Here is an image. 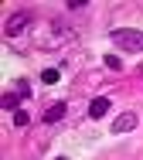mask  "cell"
Masks as SVG:
<instances>
[{
    "label": "cell",
    "instance_id": "3",
    "mask_svg": "<svg viewBox=\"0 0 143 160\" xmlns=\"http://www.w3.org/2000/svg\"><path fill=\"white\" fill-rule=\"evenodd\" d=\"M27 24H31V14H14L7 21V38H17L21 31H27Z\"/></svg>",
    "mask_w": 143,
    "mask_h": 160
},
{
    "label": "cell",
    "instance_id": "11",
    "mask_svg": "<svg viewBox=\"0 0 143 160\" xmlns=\"http://www.w3.org/2000/svg\"><path fill=\"white\" fill-rule=\"evenodd\" d=\"M55 160H68V157H55Z\"/></svg>",
    "mask_w": 143,
    "mask_h": 160
},
{
    "label": "cell",
    "instance_id": "7",
    "mask_svg": "<svg viewBox=\"0 0 143 160\" xmlns=\"http://www.w3.org/2000/svg\"><path fill=\"white\" fill-rule=\"evenodd\" d=\"M27 123H31V116H27V109H17V112H14V126H27Z\"/></svg>",
    "mask_w": 143,
    "mask_h": 160
},
{
    "label": "cell",
    "instance_id": "10",
    "mask_svg": "<svg viewBox=\"0 0 143 160\" xmlns=\"http://www.w3.org/2000/svg\"><path fill=\"white\" fill-rule=\"evenodd\" d=\"M106 68H112V72H119V68H123V62H119L116 55H106Z\"/></svg>",
    "mask_w": 143,
    "mask_h": 160
},
{
    "label": "cell",
    "instance_id": "5",
    "mask_svg": "<svg viewBox=\"0 0 143 160\" xmlns=\"http://www.w3.org/2000/svg\"><path fill=\"white\" fill-rule=\"evenodd\" d=\"M62 116H65V102H51V106L41 112V119H44V123H58Z\"/></svg>",
    "mask_w": 143,
    "mask_h": 160
},
{
    "label": "cell",
    "instance_id": "4",
    "mask_svg": "<svg viewBox=\"0 0 143 160\" xmlns=\"http://www.w3.org/2000/svg\"><path fill=\"white\" fill-rule=\"evenodd\" d=\"M109 109H112V102H109L106 96H99V99H92V102H89V116H92V119H102Z\"/></svg>",
    "mask_w": 143,
    "mask_h": 160
},
{
    "label": "cell",
    "instance_id": "1",
    "mask_svg": "<svg viewBox=\"0 0 143 160\" xmlns=\"http://www.w3.org/2000/svg\"><path fill=\"white\" fill-rule=\"evenodd\" d=\"M112 44H119L123 51H143V31H130V28H116L109 31Z\"/></svg>",
    "mask_w": 143,
    "mask_h": 160
},
{
    "label": "cell",
    "instance_id": "9",
    "mask_svg": "<svg viewBox=\"0 0 143 160\" xmlns=\"http://www.w3.org/2000/svg\"><path fill=\"white\" fill-rule=\"evenodd\" d=\"M41 82H44V85H55V82H58V72H55V68H44V72H41Z\"/></svg>",
    "mask_w": 143,
    "mask_h": 160
},
{
    "label": "cell",
    "instance_id": "2",
    "mask_svg": "<svg viewBox=\"0 0 143 160\" xmlns=\"http://www.w3.org/2000/svg\"><path fill=\"white\" fill-rule=\"evenodd\" d=\"M136 123H140L136 112H119L112 119V133H130V129H136Z\"/></svg>",
    "mask_w": 143,
    "mask_h": 160
},
{
    "label": "cell",
    "instance_id": "6",
    "mask_svg": "<svg viewBox=\"0 0 143 160\" xmlns=\"http://www.w3.org/2000/svg\"><path fill=\"white\" fill-rule=\"evenodd\" d=\"M0 109H7V112H17V109H21V96H17V92H7V96L0 99Z\"/></svg>",
    "mask_w": 143,
    "mask_h": 160
},
{
    "label": "cell",
    "instance_id": "8",
    "mask_svg": "<svg viewBox=\"0 0 143 160\" xmlns=\"http://www.w3.org/2000/svg\"><path fill=\"white\" fill-rule=\"evenodd\" d=\"M17 96H21V99H31V82H27V78H17Z\"/></svg>",
    "mask_w": 143,
    "mask_h": 160
}]
</instances>
